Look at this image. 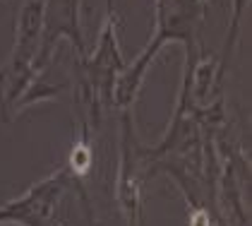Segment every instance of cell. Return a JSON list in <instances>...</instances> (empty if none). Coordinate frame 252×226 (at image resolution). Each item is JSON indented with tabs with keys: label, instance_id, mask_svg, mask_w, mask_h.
I'll list each match as a JSON object with an SVG mask.
<instances>
[{
	"label": "cell",
	"instance_id": "6da1fadb",
	"mask_svg": "<svg viewBox=\"0 0 252 226\" xmlns=\"http://www.w3.org/2000/svg\"><path fill=\"white\" fill-rule=\"evenodd\" d=\"M207 224H209V219H207L204 212H199V214L194 217V222H192V226H207Z\"/></svg>",
	"mask_w": 252,
	"mask_h": 226
}]
</instances>
